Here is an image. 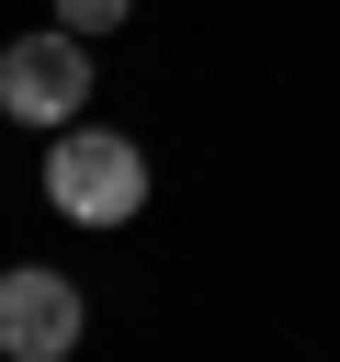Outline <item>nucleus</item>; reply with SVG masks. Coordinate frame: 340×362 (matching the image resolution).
I'll use <instances>...</instances> for the list:
<instances>
[{
    "instance_id": "nucleus-1",
    "label": "nucleus",
    "mask_w": 340,
    "mask_h": 362,
    "mask_svg": "<svg viewBox=\"0 0 340 362\" xmlns=\"http://www.w3.org/2000/svg\"><path fill=\"white\" fill-rule=\"evenodd\" d=\"M45 204H57L68 226H102V238L136 226V215H147V147L113 136V124H91V113L57 124V136H45Z\"/></svg>"
},
{
    "instance_id": "nucleus-2",
    "label": "nucleus",
    "mask_w": 340,
    "mask_h": 362,
    "mask_svg": "<svg viewBox=\"0 0 340 362\" xmlns=\"http://www.w3.org/2000/svg\"><path fill=\"white\" fill-rule=\"evenodd\" d=\"M0 113H11V124H34V136L79 124V113H91V45H79L68 23L11 34V45H0Z\"/></svg>"
},
{
    "instance_id": "nucleus-3",
    "label": "nucleus",
    "mask_w": 340,
    "mask_h": 362,
    "mask_svg": "<svg viewBox=\"0 0 340 362\" xmlns=\"http://www.w3.org/2000/svg\"><path fill=\"white\" fill-rule=\"evenodd\" d=\"M91 339V294L57 260H11L0 272V362H68Z\"/></svg>"
},
{
    "instance_id": "nucleus-4",
    "label": "nucleus",
    "mask_w": 340,
    "mask_h": 362,
    "mask_svg": "<svg viewBox=\"0 0 340 362\" xmlns=\"http://www.w3.org/2000/svg\"><path fill=\"white\" fill-rule=\"evenodd\" d=\"M57 23H68L79 45H102V34H125V23H136V0H57Z\"/></svg>"
}]
</instances>
